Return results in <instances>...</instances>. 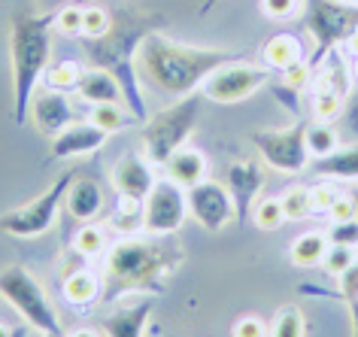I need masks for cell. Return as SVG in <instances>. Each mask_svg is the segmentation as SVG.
Wrapping results in <instances>:
<instances>
[{
  "mask_svg": "<svg viewBox=\"0 0 358 337\" xmlns=\"http://www.w3.org/2000/svg\"><path fill=\"white\" fill-rule=\"evenodd\" d=\"M43 337H64V334H43Z\"/></svg>",
  "mask_w": 358,
  "mask_h": 337,
  "instance_id": "cell-51",
  "label": "cell"
},
{
  "mask_svg": "<svg viewBox=\"0 0 358 337\" xmlns=\"http://www.w3.org/2000/svg\"><path fill=\"white\" fill-rule=\"evenodd\" d=\"M152 28L146 24V19H131L115 24L113 31L101 40H88V58H92V67H103L115 76V83L122 85L124 103H128L131 116L137 122H146V101H143L140 92V70H137V52L140 43Z\"/></svg>",
  "mask_w": 358,
  "mask_h": 337,
  "instance_id": "cell-4",
  "label": "cell"
},
{
  "mask_svg": "<svg viewBox=\"0 0 358 337\" xmlns=\"http://www.w3.org/2000/svg\"><path fill=\"white\" fill-rule=\"evenodd\" d=\"M262 185H264V171L255 162H234L228 167V192H231V198H234L240 222L249 219Z\"/></svg>",
  "mask_w": 358,
  "mask_h": 337,
  "instance_id": "cell-15",
  "label": "cell"
},
{
  "mask_svg": "<svg viewBox=\"0 0 358 337\" xmlns=\"http://www.w3.org/2000/svg\"><path fill=\"white\" fill-rule=\"evenodd\" d=\"M346 49H349V55H358V28L346 37Z\"/></svg>",
  "mask_w": 358,
  "mask_h": 337,
  "instance_id": "cell-45",
  "label": "cell"
},
{
  "mask_svg": "<svg viewBox=\"0 0 358 337\" xmlns=\"http://www.w3.org/2000/svg\"><path fill=\"white\" fill-rule=\"evenodd\" d=\"M143 203H146V201L124 198V194H119V201H115V213H113L110 222H113V228L122 237L124 234H137L143 228Z\"/></svg>",
  "mask_w": 358,
  "mask_h": 337,
  "instance_id": "cell-26",
  "label": "cell"
},
{
  "mask_svg": "<svg viewBox=\"0 0 358 337\" xmlns=\"http://www.w3.org/2000/svg\"><path fill=\"white\" fill-rule=\"evenodd\" d=\"M0 298L10 304L31 328L40 334H64L61 331V316L46 289L37 282V277L22 268V264H6L0 271Z\"/></svg>",
  "mask_w": 358,
  "mask_h": 337,
  "instance_id": "cell-6",
  "label": "cell"
},
{
  "mask_svg": "<svg viewBox=\"0 0 358 337\" xmlns=\"http://www.w3.org/2000/svg\"><path fill=\"white\" fill-rule=\"evenodd\" d=\"M271 337H303V313L298 307H280L271 325Z\"/></svg>",
  "mask_w": 358,
  "mask_h": 337,
  "instance_id": "cell-34",
  "label": "cell"
},
{
  "mask_svg": "<svg viewBox=\"0 0 358 337\" xmlns=\"http://www.w3.org/2000/svg\"><path fill=\"white\" fill-rule=\"evenodd\" d=\"M79 76H83V67L76 64V61H55V64H49L46 70V85L49 88H58V92H73Z\"/></svg>",
  "mask_w": 358,
  "mask_h": 337,
  "instance_id": "cell-31",
  "label": "cell"
},
{
  "mask_svg": "<svg viewBox=\"0 0 358 337\" xmlns=\"http://www.w3.org/2000/svg\"><path fill=\"white\" fill-rule=\"evenodd\" d=\"M313 173L331 182H358V143L337 146L325 158H313Z\"/></svg>",
  "mask_w": 358,
  "mask_h": 337,
  "instance_id": "cell-20",
  "label": "cell"
},
{
  "mask_svg": "<svg viewBox=\"0 0 358 337\" xmlns=\"http://www.w3.org/2000/svg\"><path fill=\"white\" fill-rule=\"evenodd\" d=\"M198 116H201V97L194 92L189 97H179L167 110H158L155 116H149L143 122L140 140H143V152H146L149 162L164 167L167 158L179 146H185V140L192 137L194 125H198Z\"/></svg>",
  "mask_w": 358,
  "mask_h": 337,
  "instance_id": "cell-5",
  "label": "cell"
},
{
  "mask_svg": "<svg viewBox=\"0 0 358 337\" xmlns=\"http://www.w3.org/2000/svg\"><path fill=\"white\" fill-rule=\"evenodd\" d=\"M267 334H271L267 322L262 316H252V313L240 316L234 322V328H231V337H267Z\"/></svg>",
  "mask_w": 358,
  "mask_h": 337,
  "instance_id": "cell-40",
  "label": "cell"
},
{
  "mask_svg": "<svg viewBox=\"0 0 358 337\" xmlns=\"http://www.w3.org/2000/svg\"><path fill=\"white\" fill-rule=\"evenodd\" d=\"M73 92L83 97V101L92 103V106L124 101L122 85L115 83V76L110 73V70H103V67H88V70H83V76H79V83H76Z\"/></svg>",
  "mask_w": 358,
  "mask_h": 337,
  "instance_id": "cell-19",
  "label": "cell"
},
{
  "mask_svg": "<svg viewBox=\"0 0 358 337\" xmlns=\"http://www.w3.org/2000/svg\"><path fill=\"white\" fill-rule=\"evenodd\" d=\"M346 122H349V128H352V134H358V97L346 106Z\"/></svg>",
  "mask_w": 358,
  "mask_h": 337,
  "instance_id": "cell-44",
  "label": "cell"
},
{
  "mask_svg": "<svg viewBox=\"0 0 358 337\" xmlns=\"http://www.w3.org/2000/svg\"><path fill=\"white\" fill-rule=\"evenodd\" d=\"M70 173H61L46 192H40L34 201L22 203L15 210L0 213V231L19 237V241H31V237L46 234L58 219V210L64 207V194L70 189Z\"/></svg>",
  "mask_w": 358,
  "mask_h": 337,
  "instance_id": "cell-7",
  "label": "cell"
},
{
  "mask_svg": "<svg viewBox=\"0 0 358 337\" xmlns=\"http://www.w3.org/2000/svg\"><path fill=\"white\" fill-rule=\"evenodd\" d=\"M307 149L310 158H325L337 149V131L328 125V122H316V125L307 128Z\"/></svg>",
  "mask_w": 358,
  "mask_h": 337,
  "instance_id": "cell-30",
  "label": "cell"
},
{
  "mask_svg": "<svg viewBox=\"0 0 358 337\" xmlns=\"http://www.w3.org/2000/svg\"><path fill=\"white\" fill-rule=\"evenodd\" d=\"M189 213L203 231H210V234L225 231L231 222L237 219V207H234L228 185L210 180V176L189 189Z\"/></svg>",
  "mask_w": 358,
  "mask_h": 337,
  "instance_id": "cell-12",
  "label": "cell"
},
{
  "mask_svg": "<svg viewBox=\"0 0 358 337\" xmlns=\"http://www.w3.org/2000/svg\"><path fill=\"white\" fill-rule=\"evenodd\" d=\"M313 83V64L307 58L298 61V64H292L289 70H282V85L294 88V92H301V88H307Z\"/></svg>",
  "mask_w": 358,
  "mask_h": 337,
  "instance_id": "cell-41",
  "label": "cell"
},
{
  "mask_svg": "<svg viewBox=\"0 0 358 337\" xmlns=\"http://www.w3.org/2000/svg\"><path fill=\"white\" fill-rule=\"evenodd\" d=\"M189 192L173 180H158L143 203V231L155 237H173L189 219Z\"/></svg>",
  "mask_w": 358,
  "mask_h": 337,
  "instance_id": "cell-9",
  "label": "cell"
},
{
  "mask_svg": "<svg viewBox=\"0 0 358 337\" xmlns=\"http://www.w3.org/2000/svg\"><path fill=\"white\" fill-rule=\"evenodd\" d=\"M331 3H349V0H331Z\"/></svg>",
  "mask_w": 358,
  "mask_h": 337,
  "instance_id": "cell-50",
  "label": "cell"
},
{
  "mask_svg": "<svg viewBox=\"0 0 358 337\" xmlns=\"http://www.w3.org/2000/svg\"><path fill=\"white\" fill-rule=\"evenodd\" d=\"M164 171H167V180H173L176 185H182V189L189 192L192 185L207 180V155H203L201 149L179 146L176 152L167 158Z\"/></svg>",
  "mask_w": 358,
  "mask_h": 337,
  "instance_id": "cell-18",
  "label": "cell"
},
{
  "mask_svg": "<svg viewBox=\"0 0 358 337\" xmlns=\"http://www.w3.org/2000/svg\"><path fill=\"white\" fill-rule=\"evenodd\" d=\"M113 31V15L103 6H85L83 10V37L85 40H101Z\"/></svg>",
  "mask_w": 358,
  "mask_h": 337,
  "instance_id": "cell-35",
  "label": "cell"
},
{
  "mask_svg": "<svg viewBox=\"0 0 358 337\" xmlns=\"http://www.w3.org/2000/svg\"><path fill=\"white\" fill-rule=\"evenodd\" d=\"M10 58L15 122L22 125L31 113V101L37 94L40 76H46L52 64V15H15L10 31Z\"/></svg>",
  "mask_w": 358,
  "mask_h": 337,
  "instance_id": "cell-3",
  "label": "cell"
},
{
  "mask_svg": "<svg viewBox=\"0 0 358 337\" xmlns=\"http://www.w3.org/2000/svg\"><path fill=\"white\" fill-rule=\"evenodd\" d=\"M64 337H101L94 331V328H76V331H70V334H64Z\"/></svg>",
  "mask_w": 358,
  "mask_h": 337,
  "instance_id": "cell-46",
  "label": "cell"
},
{
  "mask_svg": "<svg viewBox=\"0 0 358 337\" xmlns=\"http://www.w3.org/2000/svg\"><path fill=\"white\" fill-rule=\"evenodd\" d=\"M61 292H64L67 304L85 307V304H94L97 295H101V280H97L92 271H73L61 282Z\"/></svg>",
  "mask_w": 358,
  "mask_h": 337,
  "instance_id": "cell-24",
  "label": "cell"
},
{
  "mask_svg": "<svg viewBox=\"0 0 358 337\" xmlns=\"http://www.w3.org/2000/svg\"><path fill=\"white\" fill-rule=\"evenodd\" d=\"M152 307H155V298H140L134 304L113 310V313H106L101 319V331L106 337H143L146 322L152 316Z\"/></svg>",
  "mask_w": 358,
  "mask_h": 337,
  "instance_id": "cell-17",
  "label": "cell"
},
{
  "mask_svg": "<svg viewBox=\"0 0 358 337\" xmlns=\"http://www.w3.org/2000/svg\"><path fill=\"white\" fill-rule=\"evenodd\" d=\"M28 116L34 119V125L40 128V134H46L55 140L61 131H67L73 122V106H70L67 94L58 92V88H46V92H37L31 101V113Z\"/></svg>",
  "mask_w": 358,
  "mask_h": 337,
  "instance_id": "cell-13",
  "label": "cell"
},
{
  "mask_svg": "<svg viewBox=\"0 0 358 337\" xmlns=\"http://www.w3.org/2000/svg\"><path fill=\"white\" fill-rule=\"evenodd\" d=\"M64 207L76 222H92L103 210V192L94 180H73L64 194Z\"/></svg>",
  "mask_w": 358,
  "mask_h": 337,
  "instance_id": "cell-21",
  "label": "cell"
},
{
  "mask_svg": "<svg viewBox=\"0 0 358 337\" xmlns=\"http://www.w3.org/2000/svg\"><path fill=\"white\" fill-rule=\"evenodd\" d=\"M337 189H334V182L331 180H322V182H316L310 189V203H313V213H328L331 210V203L337 201Z\"/></svg>",
  "mask_w": 358,
  "mask_h": 337,
  "instance_id": "cell-39",
  "label": "cell"
},
{
  "mask_svg": "<svg viewBox=\"0 0 358 337\" xmlns=\"http://www.w3.org/2000/svg\"><path fill=\"white\" fill-rule=\"evenodd\" d=\"M262 58H264L267 70L282 73V70H289L292 64L303 61V46L294 34H273V37L262 46Z\"/></svg>",
  "mask_w": 358,
  "mask_h": 337,
  "instance_id": "cell-22",
  "label": "cell"
},
{
  "mask_svg": "<svg viewBox=\"0 0 358 337\" xmlns=\"http://www.w3.org/2000/svg\"><path fill=\"white\" fill-rule=\"evenodd\" d=\"M280 203H282V213H285V222H301L313 216V203H310V189L303 185H292L280 194Z\"/></svg>",
  "mask_w": 358,
  "mask_h": 337,
  "instance_id": "cell-29",
  "label": "cell"
},
{
  "mask_svg": "<svg viewBox=\"0 0 358 337\" xmlns=\"http://www.w3.org/2000/svg\"><path fill=\"white\" fill-rule=\"evenodd\" d=\"M267 83H271V70L237 58L222 64L216 73H210L207 83L201 85V94L213 103H240L249 101L255 92H262Z\"/></svg>",
  "mask_w": 358,
  "mask_h": 337,
  "instance_id": "cell-8",
  "label": "cell"
},
{
  "mask_svg": "<svg viewBox=\"0 0 358 337\" xmlns=\"http://www.w3.org/2000/svg\"><path fill=\"white\" fill-rule=\"evenodd\" d=\"M343 101L346 97H340L337 92H325V88H316L313 92V116H316V122H331L337 119L340 113H343Z\"/></svg>",
  "mask_w": 358,
  "mask_h": 337,
  "instance_id": "cell-36",
  "label": "cell"
},
{
  "mask_svg": "<svg viewBox=\"0 0 358 337\" xmlns=\"http://www.w3.org/2000/svg\"><path fill=\"white\" fill-rule=\"evenodd\" d=\"M0 337H13V331H10V325H3V322H0Z\"/></svg>",
  "mask_w": 358,
  "mask_h": 337,
  "instance_id": "cell-47",
  "label": "cell"
},
{
  "mask_svg": "<svg viewBox=\"0 0 358 337\" xmlns=\"http://www.w3.org/2000/svg\"><path fill=\"white\" fill-rule=\"evenodd\" d=\"M301 0H262V13L273 22H285L292 15H298Z\"/></svg>",
  "mask_w": 358,
  "mask_h": 337,
  "instance_id": "cell-42",
  "label": "cell"
},
{
  "mask_svg": "<svg viewBox=\"0 0 358 337\" xmlns=\"http://www.w3.org/2000/svg\"><path fill=\"white\" fill-rule=\"evenodd\" d=\"M185 252L170 237L155 234H124L103 255V277L110 282V292H146L158 295L164 289V280L182 264Z\"/></svg>",
  "mask_w": 358,
  "mask_h": 337,
  "instance_id": "cell-2",
  "label": "cell"
},
{
  "mask_svg": "<svg viewBox=\"0 0 358 337\" xmlns=\"http://www.w3.org/2000/svg\"><path fill=\"white\" fill-rule=\"evenodd\" d=\"M252 143L258 155L264 158L267 167L280 173H301L310 164V149H307V125L294 122L292 128H276V131H255Z\"/></svg>",
  "mask_w": 358,
  "mask_h": 337,
  "instance_id": "cell-10",
  "label": "cell"
},
{
  "mask_svg": "<svg viewBox=\"0 0 358 337\" xmlns=\"http://www.w3.org/2000/svg\"><path fill=\"white\" fill-rule=\"evenodd\" d=\"M328 216H331V222H349V219H355V203H352V194H343V192H340V194H337V201L331 203Z\"/></svg>",
  "mask_w": 358,
  "mask_h": 337,
  "instance_id": "cell-43",
  "label": "cell"
},
{
  "mask_svg": "<svg viewBox=\"0 0 358 337\" xmlns=\"http://www.w3.org/2000/svg\"><path fill=\"white\" fill-rule=\"evenodd\" d=\"M358 261V252L352 250V246H334L331 243L328 246V252H325V259H322V264L319 268L328 273V277H334V280H340L343 273L352 268V264Z\"/></svg>",
  "mask_w": 358,
  "mask_h": 337,
  "instance_id": "cell-32",
  "label": "cell"
},
{
  "mask_svg": "<svg viewBox=\"0 0 358 337\" xmlns=\"http://www.w3.org/2000/svg\"><path fill=\"white\" fill-rule=\"evenodd\" d=\"M83 10L85 6L67 3L64 10H58L52 15V28H58L61 34H67V37H83Z\"/></svg>",
  "mask_w": 358,
  "mask_h": 337,
  "instance_id": "cell-37",
  "label": "cell"
},
{
  "mask_svg": "<svg viewBox=\"0 0 358 337\" xmlns=\"http://www.w3.org/2000/svg\"><path fill=\"white\" fill-rule=\"evenodd\" d=\"M355 6H358V0H355Z\"/></svg>",
  "mask_w": 358,
  "mask_h": 337,
  "instance_id": "cell-52",
  "label": "cell"
},
{
  "mask_svg": "<svg viewBox=\"0 0 358 337\" xmlns=\"http://www.w3.org/2000/svg\"><path fill=\"white\" fill-rule=\"evenodd\" d=\"M88 122H92L94 128L106 131V134H115V131L124 128L128 113H124L119 103H97V106H92V119H88Z\"/></svg>",
  "mask_w": 358,
  "mask_h": 337,
  "instance_id": "cell-33",
  "label": "cell"
},
{
  "mask_svg": "<svg viewBox=\"0 0 358 337\" xmlns=\"http://www.w3.org/2000/svg\"><path fill=\"white\" fill-rule=\"evenodd\" d=\"M328 243L334 246H358V219H349V222H331L328 228Z\"/></svg>",
  "mask_w": 358,
  "mask_h": 337,
  "instance_id": "cell-38",
  "label": "cell"
},
{
  "mask_svg": "<svg viewBox=\"0 0 358 337\" xmlns=\"http://www.w3.org/2000/svg\"><path fill=\"white\" fill-rule=\"evenodd\" d=\"M328 234H322V231H307V234H301L298 241H294L289 246V261L294 264V268H301V271H307V268H319L322 259H325V252H328Z\"/></svg>",
  "mask_w": 358,
  "mask_h": 337,
  "instance_id": "cell-23",
  "label": "cell"
},
{
  "mask_svg": "<svg viewBox=\"0 0 358 337\" xmlns=\"http://www.w3.org/2000/svg\"><path fill=\"white\" fill-rule=\"evenodd\" d=\"M358 28V13L346 10L343 3H331V0H319L310 10L307 31L316 40V55H313V70L334 52L337 43H346V37Z\"/></svg>",
  "mask_w": 358,
  "mask_h": 337,
  "instance_id": "cell-11",
  "label": "cell"
},
{
  "mask_svg": "<svg viewBox=\"0 0 358 337\" xmlns=\"http://www.w3.org/2000/svg\"><path fill=\"white\" fill-rule=\"evenodd\" d=\"M352 203H355V219H358V189L352 192Z\"/></svg>",
  "mask_w": 358,
  "mask_h": 337,
  "instance_id": "cell-48",
  "label": "cell"
},
{
  "mask_svg": "<svg viewBox=\"0 0 358 337\" xmlns=\"http://www.w3.org/2000/svg\"><path fill=\"white\" fill-rule=\"evenodd\" d=\"M237 58L240 55L231 49L185 46V43L164 37L161 31H149L137 52V70L140 79H146L152 88L179 101V97L201 92L210 73H216L222 64Z\"/></svg>",
  "mask_w": 358,
  "mask_h": 337,
  "instance_id": "cell-1",
  "label": "cell"
},
{
  "mask_svg": "<svg viewBox=\"0 0 358 337\" xmlns=\"http://www.w3.org/2000/svg\"><path fill=\"white\" fill-rule=\"evenodd\" d=\"M106 137L110 134L101 128H94L92 122H85V125H70L67 131H61V134L52 140L49 162H67V158L92 155L106 143Z\"/></svg>",
  "mask_w": 358,
  "mask_h": 337,
  "instance_id": "cell-16",
  "label": "cell"
},
{
  "mask_svg": "<svg viewBox=\"0 0 358 337\" xmlns=\"http://www.w3.org/2000/svg\"><path fill=\"white\" fill-rule=\"evenodd\" d=\"M352 76H355V83H358V55H355V67H352Z\"/></svg>",
  "mask_w": 358,
  "mask_h": 337,
  "instance_id": "cell-49",
  "label": "cell"
},
{
  "mask_svg": "<svg viewBox=\"0 0 358 337\" xmlns=\"http://www.w3.org/2000/svg\"><path fill=\"white\" fill-rule=\"evenodd\" d=\"M249 219H252L255 228H262V231H276V228H282L285 213H282L280 198H258L252 213H249Z\"/></svg>",
  "mask_w": 358,
  "mask_h": 337,
  "instance_id": "cell-28",
  "label": "cell"
},
{
  "mask_svg": "<svg viewBox=\"0 0 358 337\" xmlns=\"http://www.w3.org/2000/svg\"><path fill=\"white\" fill-rule=\"evenodd\" d=\"M73 250L83 255V259H92V261H94V259H103L106 250H110V241H106V228L85 222V225L76 231V237H73Z\"/></svg>",
  "mask_w": 358,
  "mask_h": 337,
  "instance_id": "cell-25",
  "label": "cell"
},
{
  "mask_svg": "<svg viewBox=\"0 0 358 337\" xmlns=\"http://www.w3.org/2000/svg\"><path fill=\"white\" fill-rule=\"evenodd\" d=\"M158 176H155V164L149 158H140V155H124L119 164L113 167V185L115 192L124 194V198H137V201H146L149 192L155 189Z\"/></svg>",
  "mask_w": 358,
  "mask_h": 337,
  "instance_id": "cell-14",
  "label": "cell"
},
{
  "mask_svg": "<svg viewBox=\"0 0 358 337\" xmlns=\"http://www.w3.org/2000/svg\"><path fill=\"white\" fill-rule=\"evenodd\" d=\"M313 85H316V88H325V92H337L340 97H349L346 61L331 52V55L325 58V70H322V76H313Z\"/></svg>",
  "mask_w": 358,
  "mask_h": 337,
  "instance_id": "cell-27",
  "label": "cell"
}]
</instances>
